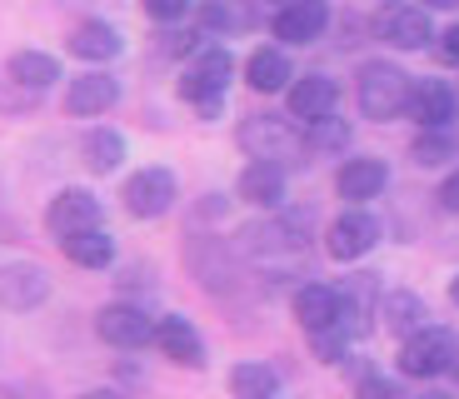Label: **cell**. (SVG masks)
Segmentation results:
<instances>
[{"instance_id":"obj_1","label":"cell","mask_w":459,"mask_h":399,"mask_svg":"<svg viewBox=\"0 0 459 399\" xmlns=\"http://www.w3.org/2000/svg\"><path fill=\"white\" fill-rule=\"evenodd\" d=\"M245 260L264 280H299L310 265V215H275L245 230Z\"/></svg>"},{"instance_id":"obj_2","label":"cell","mask_w":459,"mask_h":399,"mask_svg":"<svg viewBox=\"0 0 459 399\" xmlns=\"http://www.w3.org/2000/svg\"><path fill=\"white\" fill-rule=\"evenodd\" d=\"M240 150L250 160H264V165H295L299 155H305V135H299L295 126H290L285 115H245L240 120Z\"/></svg>"},{"instance_id":"obj_3","label":"cell","mask_w":459,"mask_h":399,"mask_svg":"<svg viewBox=\"0 0 459 399\" xmlns=\"http://www.w3.org/2000/svg\"><path fill=\"white\" fill-rule=\"evenodd\" d=\"M230 75H235V60H230V50H225V46H205L195 60H190V65H185L180 95L210 120V115H220V105H225Z\"/></svg>"},{"instance_id":"obj_4","label":"cell","mask_w":459,"mask_h":399,"mask_svg":"<svg viewBox=\"0 0 459 399\" xmlns=\"http://www.w3.org/2000/svg\"><path fill=\"white\" fill-rule=\"evenodd\" d=\"M359 110L369 115V120H394V115L410 110V75H404L400 65H390V60H369V65H359Z\"/></svg>"},{"instance_id":"obj_5","label":"cell","mask_w":459,"mask_h":399,"mask_svg":"<svg viewBox=\"0 0 459 399\" xmlns=\"http://www.w3.org/2000/svg\"><path fill=\"white\" fill-rule=\"evenodd\" d=\"M459 365V340L439 325H425V330H414L410 340L400 344V375L410 379H439Z\"/></svg>"},{"instance_id":"obj_6","label":"cell","mask_w":459,"mask_h":399,"mask_svg":"<svg viewBox=\"0 0 459 399\" xmlns=\"http://www.w3.org/2000/svg\"><path fill=\"white\" fill-rule=\"evenodd\" d=\"M50 299V270L35 260H11L0 265V305L25 315V309H40Z\"/></svg>"},{"instance_id":"obj_7","label":"cell","mask_w":459,"mask_h":399,"mask_svg":"<svg viewBox=\"0 0 459 399\" xmlns=\"http://www.w3.org/2000/svg\"><path fill=\"white\" fill-rule=\"evenodd\" d=\"M120 200H126V210L135 220H160L165 210L175 205V175L160 170V165H145V170H135L126 180Z\"/></svg>"},{"instance_id":"obj_8","label":"cell","mask_w":459,"mask_h":399,"mask_svg":"<svg viewBox=\"0 0 459 399\" xmlns=\"http://www.w3.org/2000/svg\"><path fill=\"white\" fill-rule=\"evenodd\" d=\"M46 230L56 235V245L81 230H100V200L91 190H60L46 210Z\"/></svg>"},{"instance_id":"obj_9","label":"cell","mask_w":459,"mask_h":399,"mask_svg":"<svg viewBox=\"0 0 459 399\" xmlns=\"http://www.w3.org/2000/svg\"><path fill=\"white\" fill-rule=\"evenodd\" d=\"M95 334H100L105 344H115V350H140L145 340H155V325H150V315L135 305H105L100 315H95Z\"/></svg>"},{"instance_id":"obj_10","label":"cell","mask_w":459,"mask_h":399,"mask_svg":"<svg viewBox=\"0 0 459 399\" xmlns=\"http://www.w3.org/2000/svg\"><path fill=\"white\" fill-rule=\"evenodd\" d=\"M325 25H330V5L325 0H285V11L270 21V30H275V40L310 46V40H320Z\"/></svg>"},{"instance_id":"obj_11","label":"cell","mask_w":459,"mask_h":399,"mask_svg":"<svg viewBox=\"0 0 459 399\" xmlns=\"http://www.w3.org/2000/svg\"><path fill=\"white\" fill-rule=\"evenodd\" d=\"M375 239H379V225L365 215V210H350V215H340L330 225V235H325V250H330V260H359V255L375 250Z\"/></svg>"},{"instance_id":"obj_12","label":"cell","mask_w":459,"mask_h":399,"mask_svg":"<svg viewBox=\"0 0 459 399\" xmlns=\"http://www.w3.org/2000/svg\"><path fill=\"white\" fill-rule=\"evenodd\" d=\"M379 40H390L394 50H425L435 40L429 11H420V5H394V11H385L379 15Z\"/></svg>"},{"instance_id":"obj_13","label":"cell","mask_w":459,"mask_h":399,"mask_svg":"<svg viewBox=\"0 0 459 399\" xmlns=\"http://www.w3.org/2000/svg\"><path fill=\"white\" fill-rule=\"evenodd\" d=\"M295 319L310 334L334 330V325L344 319V295H340V290H330V285H299L295 290Z\"/></svg>"},{"instance_id":"obj_14","label":"cell","mask_w":459,"mask_h":399,"mask_svg":"<svg viewBox=\"0 0 459 399\" xmlns=\"http://www.w3.org/2000/svg\"><path fill=\"white\" fill-rule=\"evenodd\" d=\"M410 115L420 120L425 130H449L459 115V95L449 91L445 80H420L410 95Z\"/></svg>"},{"instance_id":"obj_15","label":"cell","mask_w":459,"mask_h":399,"mask_svg":"<svg viewBox=\"0 0 459 399\" xmlns=\"http://www.w3.org/2000/svg\"><path fill=\"white\" fill-rule=\"evenodd\" d=\"M155 344H160L165 360H175V365L185 369H205V340H200V330L190 325V319H160L155 325Z\"/></svg>"},{"instance_id":"obj_16","label":"cell","mask_w":459,"mask_h":399,"mask_svg":"<svg viewBox=\"0 0 459 399\" xmlns=\"http://www.w3.org/2000/svg\"><path fill=\"white\" fill-rule=\"evenodd\" d=\"M120 100V80H110L105 70H91V75H75L65 91V110L70 115H105Z\"/></svg>"},{"instance_id":"obj_17","label":"cell","mask_w":459,"mask_h":399,"mask_svg":"<svg viewBox=\"0 0 459 399\" xmlns=\"http://www.w3.org/2000/svg\"><path fill=\"white\" fill-rule=\"evenodd\" d=\"M334 100H340V85H334L330 75H305L290 85V115L295 120H325V115H334Z\"/></svg>"},{"instance_id":"obj_18","label":"cell","mask_w":459,"mask_h":399,"mask_svg":"<svg viewBox=\"0 0 459 399\" xmlns=\"http://www.w3.org/2000/svg\"><path fill=\"white\" fill-rule=\"evenodd\" d=\"M190 270L200 274V285H205L210 295H230V290H235V260H230V250L220 239L190 245Z\"/></svg>"},{"instance_id":"obj_19","label":"cell","mask_w":459,"mask_h":399,"mask_svg":"<svg viewBox=\"0 0 459 399\" xmlns=\"http://www.w3.org/2000/svg\"><path fill=\"white\" fill-rule=\"evenodd\" d=\"M390 185V170H385V160H344L340 175H334V190L340 200H375L379 190Z\"/></svg>"},{"instance_id":"obj_20","label":"cell","mask_w":459,"mask_h":399,"mask_svg":"<svg viewBox=\"0 0 459 399\" xmlns=\"http://www.w3.org/2000/svg\"><path fill=\"white\" fill-rule=\"evenodd\" d=\"M126 50V40H120V30L105 21H85L70 30V56H81V60H95V65H105V60H115Z\"/></svg>"},{"instance_id":"obj_21","label":"cell","mask_w":459,"mask_h":399,"mask_svg":"<svg viewBox=\"0 0 459 399\" xmlns=\"http://www.w3.org/2000/svg\"><path fill=\"white\" fill-rule=\"evenodd\" d=\"M240 200H250L260 210H280V200H285V170L264 165V160H250V170L240 175Z\"/></svg>"},{"instance_id":"obj_22","label":"cell","mask_w":459,"mask_h":399,"mask_svg":"<svg viewBox=\"0 0 459 399\" xmlns=\"http://www.w3.org/2000/svg\"><path fill=\"white\" fill-rule=\"evenodd\" d=\"M245 80H250V91H260V95H275V91H285L290 80V60H285V50H275V46H260L250 60H245Z\"/></svg>"},{"instance_id":"obj_23","label":"cell","mask_w":459,"mask_h":399,"mask_svg":"<svg viewBox=\"0 0 459 399\" xmlns=\"http://www.w3.org/2000/svg\"><path fill=\"white\" fill-rule=\"evenodd\" d=\"M379 319H385V330H394V334H404L410 340L414 330H425V299L420 295H410V290H390V295L379 299Z\"/></svg>"},{"instance_id":"obj_24","label":"cell","mask_w":459,"mask_h":399,"mask_svg":"<svg viewBox=\"0 0 459 399\" xmlns=\"http://www.w3.org/2000/svg\"><path fill=\"white\" fill-rule=\"evenodd\" d=\"M5 75H11L15 85H25V91H46V85L60 80V65L46 50H15V56L5 60Z\"/></svg>"},{"instance_id":"obj_25","label":"cell","mask_w":459,"mask_h":399,"mask_svg":"<svg viewBox=\"0 0 459 399\" xmlns=\"http://www.w3.org/2000/svg\"><path fill=\"white\" fill-rule=\"evenodd\" d=\"M60 250H65V260L85 265V270H105L115 260V239L105 230H81V235L60 239Z\"/></svg>"},{"instance_id":"obj_26","label":"cell","mask_w":459,"mask_h":399,"mask_svg":"<svg viewBox=\"0 0 459 399\" xmlns=\"http://www.w3.org/2000/svg\"><path fill=\"white\" fill-rule=\"evenodd\" d=\"M81 160L91 165L95 175H110L120 170V160H126V140H120V130H91V135L81 140Z\"/></svg>"},{"instance_id":"obj_27","label":"cell","mask_w":459,"mask_h":399,"mask_svg":"<svg viewBox=\"0 0 459 399\" xmlns=\"http://www.w3.org/2000/svg\"><path fill=\"white\" fill-rule=\"evenodd\" d=\"M230 395L235 399H275L280 395V375L270 365H235L230 369Z\"/></svg>"},{"instance_id":"obj_28","label":"cell","mask_w":459,"mask_h":399,"mask_svg":"<svg viewBox=\"0 0 459 399\" xmlns=\"http://www.w3.org/2000/svg\"><path fill=\"white\" fill-rule=\"evenodd\" d=\"M305 145L310 150H344L350 145V126L344 120H334V115H325V120H310V135H305Z\"/></svg>"},{"instance_id":"obj_29","label":"cell","mask_w":459,"mask_h":399,"mask_svg":"<svg viewBox=\"0 0 459 399\" xmlns=\"http://www.w3.org/2000/svg\"><path fill=\"white\" fill-rule=\"evenodd\" d=\"M310 340H315V354H320L325 365H340L344 350H350V340H355V334L344 330V325H334V330H320V334H310Z\"/></svg>"},{"instance_id":"obj_30","label":"cell","mask_w":459,"mask_h":399,"mask_svg":"<svg viewBox=\"0 0 459 399\" xmlns=\"http://www.w3.org/2000/svg\"><path fill=\"white\" fill-rule=\"evenodd\" d=\"M140 5H145L150 21H160V25L185 21V11H190V0H140Z\"/></svg>"},{"instance_id":"obj_31","label":"cell","mask_w":459,"mask_h":399,"mask_svg":"<svg viewBox=\"0 0 459 399\" xmlns=\"http://www.w3.org/2000/svg\"><path fill=\"white\" fill-rule=\"evenodd\" d=\"M359 399H410L394 379H385V375H369V379H359Z\"/></svg>"},{"instance_id":"obj_32","label":"cell","mask_w":459,"mask_h":399,"mask_svg":"<svg viewBox=\"0 0 459 399\" xmlns=\"http://www.w3.org/2000/svg\"><path fill=\"white\" fill-rule=\"evenodd\" d=\"M449 140H439V135H425L420 140V145H414V160H420V165H439V160H449Z\"/></svg>"},{"instance_id":"obj_33","label":"cell","mask_w":459,"mask_h":399,"mask_svg":"<svg viewBox=\"0 0 459 399\" xmlns=\"http://www.w3.org/2000/svg\"><path fill=\"white\" fill-rule=\"evenodd\" d=\"M439 205H445V210H449V215H459V170H455V175H449V180H445V185H439Z\"/></svg>"},{"instance_id":"obj_34","label":"cell","mask_w":459,"mask_h":399,"mask_svg":"<svg viewBox=\"0 0 459 399\" xmlns=\"http://www.w3.org/2000/svg\"><path fill=\"white\" fill-rule=\"evenodd\" d=\"M439 50H445V60H455V65H459V25H449V35H445V46H439Z\"/></svg>"},{"instance_id":"obj_35","label":"cell","mask_w":459,"mask_h":399,"mask_svg":"<svg viewBox=\"0 0 459 399\" xmlns=\"http://www.w3.org/2000/svg\"><path fill=\"white\" fill-rule=\"evenodd\" d=\"M81 399H120V395H115V389H85Z\"/></svg>"},{"instance_id":"obj_36","label":"cell","mask_w":459,"mask_h":399,"mask_svg":"<svg viewBox=\"0 0 459 399\" xmlns=\"http://www.w3.org/2000/svg\"><path fill=\"white\" fill-rule=\"evenodd\" d=\"M449 299H455V305H459V274H455V280H449Z\"/></svg>"},{"instance_id":"obj_37","label":"cell","mask_w":459,"mask_h":399,"mask_svg":"<svg viewBox=\"0 0 459 399\" xmlns=\"http://www.w3.org/2000/svg\"><path fill=\"white\" fill-rule=\"evenodd\" d=\"M425 5H439V11H449V5H459V0H425Z\"/></svg>"},{"instance_id":"obj_38","label":"cell","mask_w":459,"mask_h":399,"mask_svg":"<svg viewBox=\"0 0 459 399\" xmlns=\"http://www.w3.org/2000/svg\"><path fill=\"white\" fill-rule=\"evenodd\" d=\"M420 399H449V395H420Z\"/></svg>"},{"instance_id":"obj_39","label":"cell","mask_w":459,"mask_h":399,"mask_svg":"<svg viewBox=\"0 0 459 399\" xmlns=\"http://www.w3.org/2000/svg\"><path fill=\"white\" fill-rule=\"evenodd\" d=\"M0 399H15V395H11V389H0Z\"/></svg>"},{"instance_id":"obj_40","label":"cell","mask_w":459,"mask_h":399,"mask_svg":"<svg viewBox=\"0 0 459 399\" xmlns=\"http://www.w3.org/2000/svg\"><path fill=\"white\" fill-rule=\"evenodd\" d=\"M455 375H459V365H455Z\"/></svg>"}]
</instances>
